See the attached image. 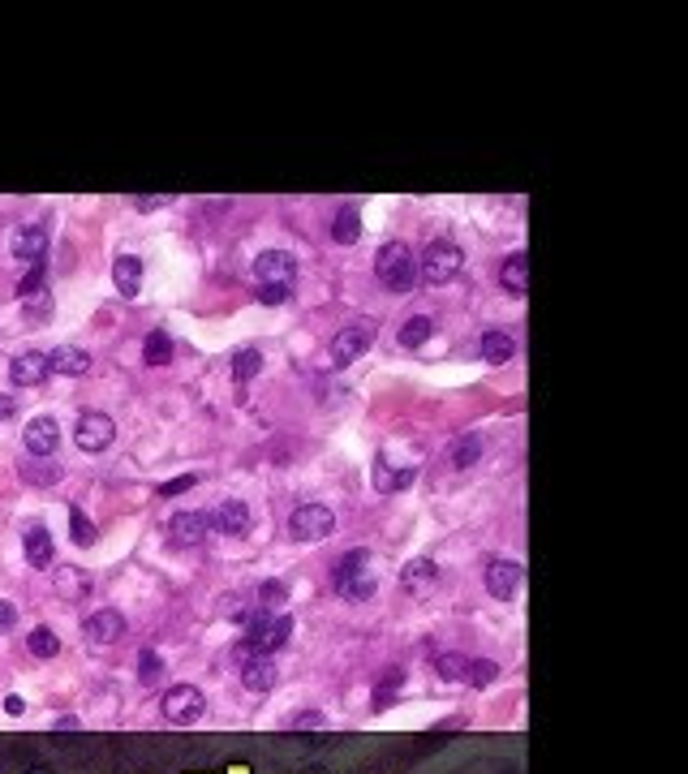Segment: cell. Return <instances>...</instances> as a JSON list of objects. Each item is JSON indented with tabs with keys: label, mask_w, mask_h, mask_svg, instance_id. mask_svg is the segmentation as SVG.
<instances>
[{
	"label": "cell",
	"mask_w": 688,
	"mask_h": 774,
	"mask_svg": "<svg viewBox=\"0 0 688 774\" xmlns=\"http://www.w3.org/2000/svg\"><path fill=\"white\" fill-rule=\"evenodd\" d=\"M375 276L387 284L392 293H409L413 284H418V258L405 241H387L375 258Z\"/></svg>",
	"instance_id": "6da1fadb"
},
{
	"label": "cell",
	"mask_w": 688,
	"mask_h": 774,
	"mask_svg": "<svg viewBox=\"0 0 688 774\" xmlns=\"http://www.w3.org/2000/svg\"><path fill=\"white\" fill-rule=\"evenodd\" d=\"M375 559H370V551H349L336 564V590L349 598V602H366L370 594L379 590V581H375Z\"/></svg>",
	"instance_id": "7a4b0ae2"
},
{
	"label": "cell",
	"mask_w": 688,
	"mask_h": 774,
	"mask_svg": "<svg viewBox=\"0 0 688 774\" xmlns=\"http://www.w3.org/2000/svg\"><path fill=\"white\" fill-rule=\"evenodd\" d=\"M461 267H465V250L456 246V241H443V237L430 241L418 258V276L426 284H448V280L461 276Z\"/></svg>",
	"instance_id": "3957f363"
},
{
	"label": "cell",
	"mask_w": 688,
	"mask_h": 774,
	"mask_svg": "<svg viewBox=\"0 0 688 774\" xmlns=\"http://www.w3.org/2000/svg\"><path fill=\"white\" fill-rule=\"evenodd\" d=\"M332 529H336V516H332V508H323V504H301L289 516V534L297 542H319V538L332 534Z\"/></svg>",
	"instance_id": "277c9868"
},
{
	"label": "cell",
	"mask_w": 688,
	"mask_h": 774,
	"mask_svg": "<svg viewBox=\"0 0 688 774\" xmlns=\"http://www.w3.org/2000/svg\"><path fill=\"white\" fill-rule=\"evenodd\" d=\"M211 529H215V512H177L168 521V542L172 547H198V542H207Z\"/></svg>",
	"instance_id": "5b68a950"
},
{
	"label": "cell",
	"mask_w": 688,
	"mask_h": 774,
	"mask_svg": "<svg viewBox=\"0 0 688 774\" xmlns=\"http://www.w3.org/2000/svg\"><path fill=\"white\" fill-rule=\"evenodd\" d=\"M293 276H297V258L289 250H263L254 258L258 289H263V284H284V289H293Z\"/></svg>",
	"instance_id": "8992f818"
},
{
	"label": "cell",
	"mask_w": 688,
	"mask_h": 774,
	"mask_svg": "<svg viewBox=\"0 0 688 774\" xmlns=\"http://www.w3.org/2000/svg\"><path fill=\"white\" fill-rule=\"evenodd\" d=\"M112 439H117V426H112L108 413H82L74 426V443L82 452H104L112 448Z\"/></svg>",
	"instance_id": "52a82bcc"
},
{
	"label": "cell",
	"mask_w": 688,
	"mask_h": 774,
	"mask_svg": "<svg viewBox=\"0 0 688 774\" xmlns=\"http://www.w3.org/2000/svg\"><path fill=\"white\" fill-rule=\"evenodd\" d=\"M370 340H375V327H370V323L344 327V332H336V340H332V362H336V366L357 362V357L370 349Z\"/></svg>",
	"instance_id": "ba28073f"
},
{
	"label": "cell",
	"mask_w": 688,
	"mask_h": 774,
	"mask_svg": "<svg viewBox=\"0 0 688 774\" xmlns=\"http://www.w3.org/2000/svg\"><path fill=\"white\" fill-rule=\"evenodd\" d=\"M203 693H198L194 684H177V688H168V697H164V714L172 723H198V714H203Z\"/></svg>",
	"instance_id": "9c48e42d"
},
{
	"label": "cell",
	"mask_w": 688,
	"mask_h": 774,
	"mask_svg": "<svg viewBox=\"0 0 688 774\" xmlns=\"http://www.w3.org/2000/svg\"><path fill=\"white\" fill-rule=\"evenodd\" d=\"M482 448H486V439L478 435V430H461L456 439H448V448H443V461H448V469L456 473H465L482 461Z\"/></svg>",
	"instance_id": "30bf717a"
},
{
	"label": "cell",
	"mask_w": 688,
	"mask_h": 774,
	"mask_svg": "<svg viewBox=\"0 0 688 774\" xmlns=\"http://www.w3.org/2000/svg\"><path fill=\"white\" fill-rule=\"evenodd\" d=\"M370 482H375V491L396 495V491H405V486L418 482V465H396V461H387V456H379L375 469H370Z\"/></svg>",
	"instance_id": "8fae6325"
},
{
	"label": "cell",
	"mask_w": 688,
	"mask_h": 774,
	"mask_svg": "<svg viewBox=\"0 0 688 774\" xmlns=\"http://www.w3.org/2000/svg\"><path fill=\"white\" fill-rule=\"evenodd\" d=\"M43 250H48V224H22L18 233H13V241H9V254L18 258V263H39L43 258Z\"/></svg>",
	"instance_id": "7c38bea8"
},
{
	"label": "cell",
	"mask_w": 688,
	"mask_h": 774,
	"mask_svg": "<svg viewBox=\"0 0 688 774\" xmlns=\"http://www.w3.org/2000/svg\"><path fill=\"white\" fill-rule=\"evenodd\" d=\"M521 581H525V568L516 559H491V568H486V590L495 598H512L521 590Z\"/></svg>",
	"instance_id": "4fadbf2b"
},
{
	"label": "cell",
	"mask_w": 688,
	"mask_h": 774,
	"mask_svg": "<svg viewBox=\"0 0 688 774\" xmlns=\"http://www.w3.org/2000/svg\"><path fill=\"white\" fill-rule=\"evenodd\" d=\"M22 443H26V452L31 456H52L56 448H61V426H56L52 418H31L22 430Z\"/></svg>",
	"instance_id": "5bb4252c"
},
{
	"label": "cell",
	"mask_w": 688,
	"mask_h": 774,
	"mask_svg": "<svg viewBox=\"0 0 688 774\" xmlns=\"http://www.w3.org/2000/svg\"><path fill=\"white\" fill-rule=\"evenodd\" d=\"M48 375H52V370H48V353H39V349L18 353V357H13V366H9V379L18 387H39Z\"/></svg>",
	"instance_id": "9a60e30c"
},
{
	"label": "cell",
	"mask_w": 688,
	"mask_h": 774,
	"mask_svg": "<svg viewBox=\"0 0 688 774\" xmlns=\"http://www.w3.org/2000/svg\"><path fill=\"white\" fill-rule=\"evenodd\" d=\"M48 370L52 375H65V379H78L91 370V353L78 349V344H61V349L48 353Z\"/></svg>",
	"instance_id": "2e32d148"
},
{
	"label": "cell",
	"mask_w": 688,
	"mask_h": 774,
	"mask_svg": "<svg viewBox=\"0 0 688 774\" xmlns=\"http://www.w3.org/2000/svg\"><path fill=\"white\" fill-rule=\"evenodd\" d=\"M280 671L271 663V654H254L250 663H241V684L250 688V693H267V688H276Z\"/></svg>",
	"instance_id": "e0dca14e"
},
{
	"label": "cell",
	"mask_w": 688,
	"mask_h": 774,
	"mask_svg": "<svg viewBox=\"0 0 688 774\" xmlns=\"http://www.w3.org/2000/svg\"><path fill=\"white\" fill-rule=\"evenodd\" d=\"M250 525H254V516H250V504L246 499H224L220 512H215V529H224V534H250Z\"/></svg>",
	"instance_id": "ac0fdd59"
},
{
	"label": "cell",
	"mask_w": 688,
	"mask_h": 774,
	"mask_svg": "<svg viewBox=\"0 0 688 774\" xmlns=\"http://www.w3.org/2000/svg\"><path fill=\"white\" fill-rule=\"evenodd\" d=\"M112 284H117V293L129 301L142 293V263L134 254H117V263H112Z\"/></svg>",
	"instance_id": "d6986e66"
},
{
	"label": "cell",
	"mask_w": 688,
	"mask_h": 774,
	"mask_svg": "<svg viewBox=\"0 0 688 774\" xmlns=\"http://www.w3.org/2000/svg\"><path fill=\"white\" fill-rule=\"evenodd\" d=\"M499 284H504L508 293L525 297L529 293V254H508L504 267H499Z\"/></svg>",
	"instance_id": "ffe728a7"
},
{
	"label": "cell",
	"mask_w": 688,
	"mask_h": 774,
	"mask_svg": "<svg viewBox=\"0 0 688 774\" xmlns=\"http://www.w3.org/2000/svg\"><path fill=\"white\" fill-rule=\"evenodd\" d=\"M121 633H125V620L117 611H95L91 620H86V637H91L95 645H112Z\"/></svg>",
	"instance_id": "44dd1931"
},
{
	"label": "cell",
	"mask_w": 688,
	"mask_h": 774,
	"mask_svg": "<svg viewBox=\"0 0 688 774\" xmlns=\"http://www.w3.org/2000/svg\"><path fill=\"white\" fill-rule=\"evenodd\" d=\"M435 577H439L435 559H409V564L400 568V585H405V590H413V594L430 590V585H435Z\"/></svg>",
	"instance_id": "7402d4cb"
},
{
	"label": "cell",
	"mask_w": 688,
	"mask_h": 774,
	"mask_svg": "<svg viewBox=\"0 0 688 774\" xmlns=\"http://www.w3.org/2000/svg\"><path fill=\"white\" fill-rule=\"evenodd\" d=\"M516 357V340L508 332H486L482 336V362H491V366H508Z\"/></svg>",
	"instance_id": "603a6c76"
},
{
	"label": "cell",
	"mask_w": 688,
	"mask_h": 774,
	"mask_svg": "<svg viewBox=\"0 0 688 774\" xmlns=\"http://www.w3.org/2000/svg\"><path fill=\"white\" fill-rule=\"evenodd\" d=\"M22 551H26V559H31L35 568H48L52 564V534L43 525H35V529H26V538H22Z\"/></svg>",
	"instance_id": "cb8c5ba5"
},
{
	"label": "cell",
	"mask_w": 688,
	"mask_h": 774,
	"mask_svg": "<svg viewBox=\"0 0 688 774\" xmlns=\"http://www.w3.org/2000/svg\"><path fill=\"white\" fill-rule=\"evenodd\" d=\"M332 237L340 241V246H357V241H362V211H357V207H340L336 224H332Z\"/></svg>",
	"instance_id": "d4e9b609"
},
{
	"label": "cell",
	"mask_w": 688,
	"mask_h": 774,
	"mask_svg": "<svg viewBox=\"0 0 688 774\" xmlns=\"http://www.w3.org/2000/svg\"><path fill=\"white\" fill-rule=\"evenodd\" d=\"M172 336L168 332H147V340H142V362L147 366H168L172 362Z\"/></svg>",
	"instance_id": "484cf974"
},
{
	"label": "cell",
	"mask_w": 688,
	"mask_h": 774,
	"mask_svg": "<svg viewBox=\"0 0 688 774\" xmlns=\"http://www.w3.org/2000/svg\"><path fill=\"white\" fill-rule=\"evenodd\" d=\"M430 336H435V323H430L426 314H413V319H405V327H400V344H405V349H422Z\"/></svg>",
	"instance_id": "4316f807"
},
{
	"label": "cell",
	"mask_w": 688,
	"mask_h": 774,
	"mask_svg": "<svg viewBox=\"0 0 688 774\" xmlns=\"http://www.w3.org/2000/svg\"><path fill=\"white\" fill-rule=\"evenodd\" d=\"M284 602H289V585H284V581H263V585H258V611L280 615Z\"/></svg>",
	"instance_id": "83f0119b"
},
{
	"label": "cell",
	"mask_w": 688,
	"mask_h": 774,
	"mask_svg": "<svg viewBox=\"0 0 688 774\" xmlns=\"http://www.w3.org/2000/svg\"><path fill=\"white\" fill-rule=\"evenodd\" d=\"M258 370H263V353H258V349H237L233 353V379H237V387L250 383Z\"/></svg>",
	"instance_id": "f1b7e54d"
},
{
	"label": "cell",
	"mask_w": 688,
	"mask_h": 774,
	"mask_svg": "<svg viewBox=\"0 0 688 774\" xmlns=\"http://www.w3.org/2000/svg\"><path fill=\"white\" fill-rule=\"evenodd\" d=\"M69 529H74L78 547H95V525H91V516H86L82 508H69Z\"/></svg>",
	"instance_id": "f546056e"
},
{
	"label": "cell",
	"mask_w": 688,
	"mask_h": 774,
	"mask_svg": "<svg viewBox=\"0 0 688 774\" xmlns=\"http://www.w3.org/2000/svg\"><path fill=\"white\" fill-rule=\"evenodd\" d=\"M43 276H48V267H43V258H39V263H31V271H26V276H22V284H18V297H22V301L39 297V293H43Z\"/></svg>",
	"instance_id": "4dcf8cb0"
},
{
	"label": "cell",
	"mask_w": 688,
	"mask_h": 774,
	"mask_svg": "<svg viewBox=\"0 0 688 774\" xmlns=\"http://www.w3.org/2000/svg\"><path fill=\"white\" fill-rule=\"evenodd\" d=\"M465 671H469L465 680H469L473 688H486V684H495V676H499V667L491 663V658H473V663H469Z\"/></svg>",
	"instance_id": "1f68e13d"
},
{
	"label": "cell",
	"mask_w": 688,
	"mask_h": 774,
	"mask_svg": "<svg viewBox=\"0 0 688 774\" xmlns=\"http://www.w3.org/2000/svg\"><path fill=\"white\" fill-rule=\"evenodd\" d=\"M22 478L35 486H52V482H61V465H26Z\"/></svg>",
	"instance_id": "d6a6232c"
},
{
	"label": "cell",
	"mask_w": 688,
	"mask_h": 774,
	"mask_svg": "<svg viewBox=\"0 0 688 774\" xmlns=\"http://www.w3.org/2000/svg\"><path fill=\"white\" fill-rule=\"evenodd\" d=\"M435 667H439V676H443V680H465V667H469V663H465L461 654H443Z\"/></svg>",
	"instance_id": "836d02e7"
},
{
	"label": "cell",
	"mask_w": 688,
	"mask_h": 774,
	"mask_svg": "<svg viewBox=\"0 0 688 774\" xmlns=\"http://www.w3.org/2000/svg\"><path fill=\"white\" fill-rule=\"evenodd\" d=\"M31 654H39V658H48V654H56V637H52V628H35L31 633Z\"/></svg>",
	"instance_id": "e575fe53"
},
{
	"label": "cell",
	"mask_w": 688,
	"mask_h": 774,
	"mask_svg": "<svg viewBox=\"0 0 688 774\" xmlns=\"http://www.w3.org/2000/svg\"><path fill=\"white\" fill-rule=\"evenodd\" d=\"M190 486H198V473H185V478H172V482H164V486H160V491H155V495H160V499H172V495H185V491H190Z\"/></svg>",
	"instance_id": "d590c367"
},
{
	"label": "cell",
	"mask_w": 688,
	"mask_h": 774,
	"mask_svg": "<svg viewBox=\"0 0 688 774\" xmlns=\"http://www.w3.org/2000/svg\"><path fill=\"white\" fill-rule=\"evenodd\" d=\"M289 297H293V289H284V284H263V289H258V301H263V306H284Z\"/></svg>",
	"instance_id": "8d00e7d4"
},
{
	"label": "cell",
	"mask_w": 688,
	"mask_h": 774,
	"mask_svg": "<svg viewBox=\"0 0 688 774\" xmlns=\"http://www.w3.org/2000/svg\"><path fill=\"white\" fill-rule=\"evenodd\" d=\"M48 293H39V301H26V319H48Z\"/></svg>",
	"instance_id": "74e56055"
},
{
	"label": "cell",
	"mask_w": 688,
	"mask_h": 774,
	"mask_svg": "<svg viewBox=\"0 0 688 774\" xmlns=\"http://www.w3.org/2000/svg\"><path fill=\"white\" fill-rule=\"evenodd\" d=\"M155 676H160V658L147 654V658H142V684H151Z\"/></svg>",
	"instance_id": "f35d334b"
},
{
	"label": "cell",
	"mask_w": 688,
	"mask_h": 774,
	"mask_svg": "<svg viewBox=\"0 0 688 774\" xmlns=\"http://www.w3.org/2000/svg\"><path fill=\"white\" fill-rule=\"evenodd\" d=\"M323 714H297V727H319Z\"/></svg>",
	"instance_id": "ab89813d"
},
{
	"label": "cell",
	"mask_w": 688,
	"mask_h": 774,
	"mask_svg": "<svg viewBox=\"0 0 688 774\" xmlns=\"http://www.w3.org/2000/svg\"><path fill=\"white\" fill-rule=\"evenodd\" d=\"M160 203H164V198H138L134 207H138V211H155V207H160Z\"/></svg>",
	"instance_id": "60d3db41"
},
{
	"label": "cell",
	"mask_w": 688,
	"mask_h": 774,
	"mask_svg": "<svg viewBox=\"0 0 688 774\" xmlns=\"http://www.w3.org/2000/svg\"><path fill=\"white\" fill-rule=\"evenodd\" d=\"M13 624V607H9V602H0V628H9Z\"/></svg>",
	"instance_id": "b9f144b4"
},
{
	"label": "cell",
	"mask_w": 688,
	"mask_h": 774,
	"mask_svg": "<svg viewBox=\"0 0 688 774\" xmlns=\"http://www.w3.org/2000/svg\"><path fill=\"white\" fill-rule=\"evenodd\" d=\"M9 413H13V396H0V422H5Z\"/></svg>",
	"instance_id": "7bdbcfd3"
}]
</instances>
